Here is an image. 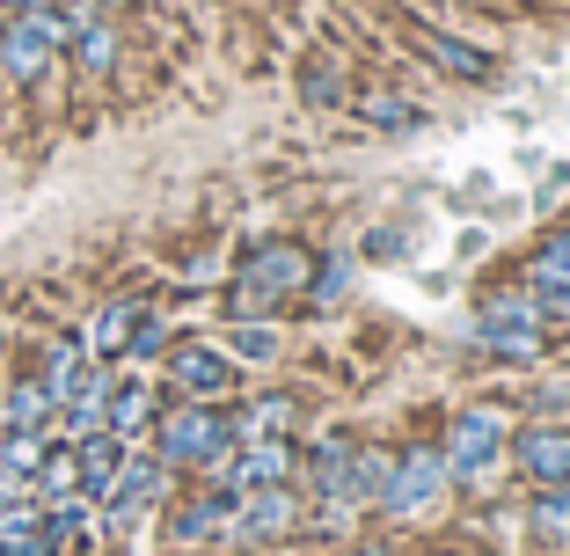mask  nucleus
I'll return each mask as SVG.
<instances>
[{
  "instance_id": "1",
  "label": "nucleus",
  "mask_w": 570,
  "mask_h": 556,
  "mask_svg": "<svg viewBox=\"0 0 570 556\" xmlns=\"http://www.w3.org/2000/svg\"><path fill=\"white\" fill-rule=\"evenodd\" d=\"M227 447H235V410H227V403L154 410V461H161V469H198L205 476Z\"/></svg>"
},
{
  "instance_id": "5",
  "label": "nucleus",
  "mask_w": 570,
  "mask_h": 556,
  "mask_svg": "<svg viewBox=\"0 0 570 556\" xmlns=\"http://www.w3.org/2000/svg\"><path fill=\"white\" fill-rule=\"evenodd\" d=\"M439 498H446V455H439V439H410V447H395L373 506H381L387 520H410V513L439 506Z\"/></svg>"
},
{
  "instance_id": "15",
  "label": "nucleus",
  "mask_w": 570,
  "mask_h": 556,
  "mask_svg": "<svg viewBox=\"0 0 570 556\" xmlns=\"http://www.w3.org/2000/svg\"><path fill=\"white\" fill-rule=\"evenodd\" d=\"M154 410H161L154 381H118L110 388V410H102V432H118L125 447H139V432L154 425Z\"/></svg>"
},
{
  "instance_id": "20",
  "label": "nucleus",
  "mask_w": 570,
  "mask_h": 556,
  "mask_svg": "<svg viewBox=\"0 0 570 556\" xmlns=\"http://www.w3.org/2000/svg\"><path fill=\"white\" fill-rule=\"evenodd\" d=\"M563 286H570V220L527 256V293H563Z\"/></svg>"
},
{
  "instance_id": "32",
  "label": "nucleus",
  "mask_w": 570,
  "mask_h": 556,
  "mask_svg": "<svg viewBox=\"0 0 570 556\" xmlns=\"http://www.w3.org/2000/svg\"><path fill=\"white\" fill-rule=\"evenodd\" d=\"M0 8H8V16H22V8H51V0H0Z\"/></svg>"
},
{
  "instance_id": "17",
  "label": "nucleus",
  "mask_w": 570,
  "mask_h": 556,
  "mask_svg": "<svg viewBox=\"0 0 570 556\" xmlns=\"http://www.w3.org/2000/svg\"><path fill=\"white\" fill-rule=\"evenodd\" d=\"M227 513H235V490H198V498H184L176 506V520H168V535L176 542H213V535H227Z\"/></svg>"
},
{
  "instance_id": "33",
  "label": "nucleus",
  "mask_w": 570,
  "mask_h": 556,
  "mask_svg": "<svg viewBox=\"0 0 570 556\" xmlns=\"http://www.w3.org/2000/svg\"><path fill=\"white\" fill-rule=\"evenodd\" d=\"M344 556H381V549H344Z\"/></svg>"
},
{
  "instance_id": "34",
  "label": "nucleus",
  "mask_w": 570,
  "mask_h": 556,
  "mask_svg": "<svg viewBox=\"0 0 570 556\" xmlns=\"http://www.w3.org/2000/svg\"><path fill=\"white\" fill-rule=\"evenodd\" d=\"M563 556H570V542H563Z\"/></svg>"
},
{
  "instance_id": "6",
  "label": "nucleus",
  "mask_w": 570,
  "mask_h": 556,
  "mask_svg": "<svg viewBox=\"0 0 570 556\" xmlns=\"http://www.w3.org/2000/svg\"><path fill=\"white\" fill-rule=\"evenodd\" d=\"M504 439H512V425L498 418V403H469L446 418V439H439V455H446V484H483L490 469H498Z\"/></svg>"
},
{
  "instance_id": "16",
  "label": "nucleus",
  "mask_w": 570,
  "mask_h": 556,
  "mask_svg": "<svg viewBox=\"0 0 570 556\" xmlns=\"http://www.w3.org/2000/svg\"><path fill=\"white\" fill-rule=\"evenodd\" d=\"M139 315H147L139 301H110L96 322H88V338H81V344H88V359H96V367L125 359V352H132V330H139Z\"/></svg>"
},
{
  "instance_id": "4",
  "label": "nucleus",
  "mask_w": 570,
  "mask_h": 556,
  "mask_svg": "<svg viewBox=\"0 0 570 556\" xmlns=\"http://www.w3.org/2000/svg\"><path fill=\"white\" fill-rule=\"evenodd\" d=\"M307 271H315V256H307L301 242H256L235 271V308L242 315H256V308L271 315V308H285L293 293H307Z\"/></svg>"
},
{
  "instance_id": "27",
  "label": "nucleus",
  "mask_w": 570,
  "mask_h": 556,
  "mask_svg": "<svg viewBox=\"0 0 570 556\" xmlns=\"http://www.w3.org/2000/svg\"><path fill=\"white\" fill-rule=\"evenodd\" d=\"M22 506H37V490H30V476H16V469H0V520H8V513H22Z\"/></svg>"
},
{
  "instance_id": "12",
  "label": "nucleus",
  "mask_w": 570,
  "mask_h": 556,
  "mask_svg": "<svg viewBox=\"0 0 570 556\" xmlns=\"http://www.w3.org/2000/svg\"><path fill=\"white\" fill-rule=\"evenodd\" d=\"M293 520H301V506H293V490H285V484H271V490H235L227 542H271V535H285Z\"/></svg>"
},
{
  "instance_id": "19",
  "label": "nucleus",
  "mask_w": 570,
  "mask_h": 556,
  "mask_svg": "<svg viewBox=\"0 0 570 556\" xmlns=\"http://www.w3.org/2000/svg\"><path fill=\"white\" fill-rule=\"evenodd\" d=\"M51 418H59V410H51V396L37 388V373L0 396V425H8V432H51Z\"/></svg>"
},
{
  "instance_id": "13",
  "label": "nucleus",
  "mask_w": 570,
  "mask_h": 556,
  "mask_svg": "<svg viewBox=\"0 0 570 556\" xmlns=\"http://www.w3.org/2000/svg\"><path fill=\"white\" fill-rule=\"evenodd\" d=\"M59 16H67V51L81 59V74H110L118 67V22H110V8L73 0V8H59Z\"/></svg>"
},
{
  "instance_id": "9",
  "label": "nucleus",
  "mask_w": 570,
  "mask_h": 556,
  "mask_svg": "<svg viewBox=\"0 0 570 556\" xmlns=\"http://www.w3.org/2000/svg\"><path fill=\"white\" fill-rule=\"evenodd\" d=\"M168 381L184 403H227L242 388V367L219 344H168Z\"/></svg>"
},
{
  "instance_id": "25",
  "label": "nucleus",
  "mask_w": 570,
  "mask_h": 556,
  "mask_svg": "<svg viewBox=\"0 0 570 556\" xmlns=\"http://www.w3.org/2000/svg\"><path fill=\"white\" fill-rule=\"evenodd\" d=\"M307 293H315L322 308L344 301V293H352V256H322V271H307Z\"/></svg>"
},
{
  "instance_id": "26",
  "label": "nucleus",
  "mask_w": 570,
  "mask_h": 556,
  "mask_svg": "<svg viewBox=\"0 0 570 556\" xmlns=\"http://www.w3.org/2000/svg\"><path fill=\"white\" fill-rule=\"evenodd\" d=\"M154 352H168V322L147 308V315H139V330H132V359H154Z\"/></svg>"
},
{
  "instance_id": "2",
  "label": "nucleus",
  "mask_w": 570,
  "mask_h": 556,
  "mask_svg": "<svg viewBox=\"0 0 570 556\" xmlns=\"http://www.w3.org/2000/svg\"><path fill=\"white\" fill-rule=\"evenodd\" d=\"M381 476H387V455L366 447V439H344V432H330L315 455H307V484H315V498H330L336 513L373 506V498H381Z\"/></svg>"
},
{
  "instance_id": "11",
  "label": "nucleus",
  "mask_w": 570,
  "mask_h": 556,
  "mask_svg": "<svg viewBox=\"0 0 570 556\" xmlns=\"http://www.w3.org/2000/svg\"><path fill=\"white\" fill-rule=\"evenodd\" d=\"M161 490H168V469H161L154 455H139V447H132V455H125V469H118V484H110V498L96 506L102 527H132L139 513L161 498Z\"/></svg>"
},
{
  "instance_id": "3",
  "label": "nucleus",
  "mask_w": 570,
  "mask_h": 556,
  "mask_svg": "<svg viewBox=\"0 0 570 556\" xmlns=\"http://www.w3.org/2000/svg\"><path fill=\"white\" fill-rule=\"evenodd\" d=\"M475 344L504 367H534L549 352V322H541V301L534 293H490L475 308Z\"/></svg>"
},
{
  "instance_id": "23",
  "label": "nucleus",
  "mask_w": 570,
  "mask_h": 556,
  "mask_svg": "<svg viewBox=\"0 0 570 556\" xmlns=\"http://www.w3.org/2000/svg\"><path fill=\"white\" fill-rule=\"evenodd\" d=\"M534 535L541 542H570V476L534 498Z\"/></svg>"
},
{
  "instance_id": "8",
  "label": "nucleus",
  "mask_w": 570,
  "mask_h": 556,
  "mask_svg": "<svg viewBox=\"0 0 570 556\" xmlns=\"http://www.w3.org/2000/svg\"><path fill=\"white\" fill-rule=\"evenodd\" d=\"M293 469H301L293 439H235L205 476H213L219 490H271V484H293Z\"/></svg>"
},
{
  "instance_id": "24",
  "label": "nucleus",
  "mask_w": 570,
  "mask_h": 556,
  "mask_svg": "<svg viewBox=\"0 0 570 556\" xmlns=\"http://www.w3.org/2000/svg\"><path fill=\"white\" fill-rule=\"evenodd\" d=\"M51 439H59V432H0V469L37 476V461L51 455Z\"/></svg>"
},
{
  "instance_id": "28",
  "label": "nucleus",
  "mask_w": 570,
  "mask_h": 556,
  "mask_svg": "<svg viewBox=\"0 0 570 556\" xmlns=\"http://www.w3.org/2000/svg\"><path fill=\"white\" fill-rule=\"evenodd\" d=\"M235 352H242V359H271V352H278V330H256V322H242V330H235Z\"/></svg>"
},
{
  "instance_id": "21",
  "label": "nucleus",
  "mask_w": 570,
  "mask_h": 556,
  "mask_svg": "<svg viewBox=\"0 0 570 556\" xmlns=\"http://www.w3.org/2000/svg\"><path fill=\"white\" fill-rule=\"evenodd\" d=\"M293 418H301L293 396H264V403H249L235 418V439H285V432H293Z\"/></svg>"
},
{
  "instance_id": "29",
  "label": "nucleus",
  "mask_w": 570,
  "mask_h": 556,
  "mask_svg": "<svg viewBox=\"0 0 570 556\" xmlns=\"http://www.w3.org/2000/svg\"><path fill=\"white\" fill-rule=\"evenodd\" d=\"M366 118L387 125V133H403V125H417V110H410V103H395V96H381V103H366Z\"/></svg>"
},
{
  "instance_id": "35",
  "label": "nucleus",
  "mask_w": 570,
  "mask_h": 556,
  "mask_svg": "<svg viewBox=\"0 0 570 556\" xmlns=\"http://www.w3.org/2000/svg\"><path fill=\"white\" fill-rule=\"evenodd\" d=\"M0 432H8V425H0Z\"/></svg>"
},
{
  "instance_id": "18",
  "label": "nucleus",
  "mask_w": 570,
  "mask_h": 556,
  "mask_svg": "<svg viewBox=\"0 0 570 556\" xmlns=\"http://www.w3.org/2000/svg\"><path fill=\"white\" fill-rule=\"evenodd\" d=\"M81 373H88V344H81V338H59V344L45 352V367H37V388L51 396V410L73 396V381H81Z\"/></svg>"
},
{
  "instance_id": "31",
  "label": "nucleus",
  "mask_w": 570,
  "mask_h": 556,
  "mask_svg": "<svg viewBox=\"0 0 570 556\" xmlns=\"http://www.w3.org/2000/svg\"><path fill=\"white\" fill-rule=\"evenodd\" d=\"M541 301V322H549V330H570V286L563 293H534Z\"/></svg>"
},
{
  "instance_id": "22",
  "label": "nucleus",
  "mask_w": 570,
  "mask_h": 556,
  "mask_svg": "<svg viewBox=\"0 0 570 556\" xmlns=\"http://www.w3.org/2000/svg\"><path fill=\"white\" fill-rule=\"evenodd\" d=\"M424 59H432V67H446V74H469V81H483L490 74V59L475 45H461V37H446V30H432L424 37Z\"/></svg>"
},
{
  "instance_id": "14",
  "label": "nucleus",
  "mask_w": 570,
  "mask_h": 556,
  "mask_svg": "<svg viewBox=\"0 0 570 556\" xmlns=\"http://www.w3.org/2000/svg\"><path fill=\"white\" fill-rule=\"evenodd\" d=\"M125 447L118 432H88V439H73V476H81V506H102L110 498V484H118V469H125Z\"/></svg>"
},
{
  "instance_id": "10",
  "label": "nucleus",
  "mask_w": 570,
  "mask_h": 556,
  "mask_svg": "<svg viewBox=\"0 0 570 556\" xmlns=\"http://www.w3.org/2000/svg\"><path fill=\"white\" fill-rule=\"evenodd\" d=\"M512 447V461H520V476L527 484H563L570 476V418H534V425H520V432L504 439Z\"/></svg>"
},
{
  "instance_id": "7",
  "label": "nucleus",
  "mask_w": 570,
  "mask_h": 556,
  "mask_svg": "<svg viewBox=\"0 0 570 556\" xmlns=\"http://www.w3.org/2000/svg\"><path fill=\"white\" fill-rule=\"evenodd\" d=\"M59 51H67V16L59 8H22V16L0 22V74L8 81H22V88L45 81Z\"/></svg>"
},
{
  "instance_id": "30",
  "label": "nucleus",
  "mask_w": 570,
  "mask_h": 556,
  "mask_svg": "<svg viewBox=\"0 0 570 556\" xmlns=\"http://www.w3.org/2000/svg\"><path fill=\"white\" fill-rule=\"evenodd\" d=\"M301 81H307V103H336V96H344V81H336V67H307Z\"/></svg>"
}]
</instances>
